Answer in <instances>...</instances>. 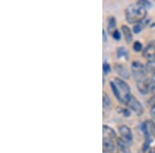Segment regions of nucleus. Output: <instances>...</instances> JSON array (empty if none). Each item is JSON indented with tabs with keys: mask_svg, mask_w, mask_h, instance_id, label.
<instances>
[{
	"mask_svg": "<svg viewBox=\"0 0 155 153\" xmlns=\"http://www.w3.org/2000/svg\"><path fill=\"white\" fill-rule=\"evenodd\" d=\"M111 87H112V89H113L115 96H116L121 102H124V104H125L126 99L129 97V95H131L129 86L123 81V80L119 79V78H116V79L114 80V82L111 83Z\"/></svg>",
	"mask_w": 155,
	"mask_h": 153,
	"instance_id": "nucleus-1",
	"label": "nucleus"
},
{
	"mask_svg": "<svg viewBox=\"0 0 155 153\" xmlns=\"http://www.w3.org/2000/svg\"><path fill=\"white\" fill-rule=\"evenodd\" d=\"M146 12L147 11L145 7L141 4L136 3L127 7L125 11V17L129 23H139L146 17Z\"/></svg>",
	"mask_w": 155,
	"mask_h": 153,
	"instance_id": "nucleus-2",
	"label": "nucleus"
},
{
	"mask_svg": "<svg viewBox=\"0 0 155 153\" xmlns=\"http://www.w3.org/2000/svg\"><path fill=\"white\" fill-rule=\"evenodd\" d=\"M125 104H126V106L128 107L129 109H131L137 115H142V114H143V112H144L143 107H142L141 102H140L134 96L129 95V97L126 99Z\"/></svg>",
	"mask_w": 155,
	"mask_h": 153,
	"instance_id": "nucleus-3",
	"label": "nucleus"
},
{
	"mask_svg": "<svg viewBox=\"0 0 155 153\" xmlns=\"http://www.w3.org/2000/svg\"><path fill=\"white\" fill-rule=\"evenodd\" d=\"M131 66H132V72H134V78L139 80V81L144 80L145 79L144 76L146 75V71H147L145 65L142 64L141 62H139V61H134V62H132Z\"/></svg>",
	"mask_w": 155,
	"mask_h": 153,
	"instance_id": "nucleus-4",
	"label": "nucleus"
},
{
	"mask_svg": "<svg viewBox=\"0 0 155 153\" xmlns=\"http://www.w3.org/2000/svg\"><path fill=\"white\" fill-rule=\"evenodd\" d=\"M142 130H143L146 140H150L151 138L155 137V124L151 120H146L142 124Z\"/></svg>",
	"mask_w": 155,
	"mask_h": 153,
	"instance_id": "nucleus-5",
	"label": "nucleus"
},
{
	"mask_svg": "<svg viewBox=\"0 0 155 153\" xmlns=\"http://www.w3.org/2000/svg\"><path fill=\"white\" fill-rule=\"evenodd\" d=\"M143 55L145 58H147L148 60L154 59L155 58V41L150 42L147 47L144 49Z\"/></svg>",
	"mask_w": 155,
	"mask_h": 153,
	"instance_id": "nucleus-6",
	"label": "nucleus"
},
{
	"mask_svg": "<svg viewBox=\"0 0 155 153\" xmlns=\"http://www.w3.org/2000/svg\"><path fill=\"white\" fill-rule=\"evenodd\" d=\"M119 132L121 135V139L124 140L127 143H130L132 141V134H131V130L129 128L128 126L126 125H121L119 127Z\"/></svg>",
	"mask_w": 155,
	"mask_h": 153,
	"instance_id": "nucleus-7",
	"label": "nucleus"
},
{
	"mask_svg": "<svg viewBox=\"0 0 155 153\" xmlns=\"http://www.w3.org/2000/svg\"><path fill=\"white\" fill-rule=\"evenodd\" d=\"M102 130H104V134H102L104 140H112V141H113L114 139H116V132H115V130L113 128H111L110 126L104 125Z\"/></svg>",
	"mask_w": 155,
	"mask_h": 153,
	"instance_id": "nucleus-8",
	"label": "nucleus"
},
{
	"mask_svg": "<svg viewBox=\"0 0 155 153\" xmlns=\"http://www.w3.org/2000/svg\"><path fill=\"white\" fill-rule=\"evenodd\" d=\"M116 150L114 142L112 140H104V153H113Z\"/></svg>",
	"mask_w": 155,
	"mask_h": 153,
	"instance_id": "nucleus-9",
	"label": "nucleus"
},
{
	"mask_svg": "<svg viewBox=\"0 0 155 153\" xmlns=\"http://www.w3.org/2000/svg\"><path fill=\"white\" fill-rule=\"evenodd\" d=\"M116 71L120 75V76L123 77V78H126V79H128V78L130 77V72H129V71L126 68L125 66H124V65H122V64H117L116 65Z\"/></svg>",
	"mask_w": 155,
	"mask_h": 153,
	"instance_id": "nucleus-10",
	"label": "nucleus"
},
{
	"mask_svg": "<svg viewBox=\"0 0 155 153\" xmlns=\"http://www.w3.org/2000/svg\"><path fill=\"white\" fill-rule=\"evenodd\" d=\"M137 89H139V91L141 92L142 94H147L149 92L148 85H147V81H146V78H145L144 80H141V81L137 82Z\"/></svg>",
	"mask_w": 155,
	"mask_h": 153,
	"instance_id": "nucleus-11",
	"label": "nucleus"
},
{
	"mask_svg": "<svg viewBox=\"0 0 155 153\" xmlns=\"http://www.w3.org/2000/svg\"><path fill=\"white\" fill-rule=\"evenodd\" d=\"M117 146H118L119 150H121L123 153H129V147H128V143L125 142L122 139L117 140Z\"/></svg>",
	"mask_w": 155,
	"mask_h": 153,
	"instance_id": "nucleus-12",
	"label": "nucleus"
},
{
	"mask_svg": "<svg viewBox=\"0 0 155 153\" xmlns=\"http://www.w3.org/2000/svg\"><path fill=\"white\" fill-rule=\"evenodd\" d=\"M107 30L110 33H114L116 31V20L114 19V17H110L107 20Z\"/></svg>",
	"mask_w": 155,
	"mask_h": 153,
	"instance_id": "nucleus-13",
	"label": "nucleus"
},
{
	"mask_svg": "<svg viewBox=\"0 0 155 153\" xmlns=\"http://www.w3.org/2000/svg\"><path fill=\"white\" fill-rule=\"evenodd\" d=\"M102 105H104V110H110L112 107V101L110 96L107 95V93L104 92V98H102Z\"/></svg>",
	"mask_w": 155,
	"mask_h": 153,
	"instance_id": "nucleus-14",
	"label": "nucleus"
},
{
	"mask_svg": "<svg viewBox=\"0 0 155 153\" xmlns=\"http://www.w3.org/2000/svg\"><path fill=\"white\" fill-rule=\"evenodd\" d=\"M122 31H123L126 42H132V34H131L130 29H129L127 26H122Z\"/></svg>",
	"mask_w": 155,
	"mask_h": 153,
	"instance_id": "nucleus-15",
	"label": "nucleus"
},
{
	"mask_svg": "<svg viewBox=\"0 0 155 153\" xmlns=\"http://www.w3.org/2000/svg\"><path fill=\"white\" fill-rule=\"evenodd\" d=\"M146 81H147V85H148L149 92H154L155 91V80L147 79L146 78Z\"/></svg>",
	"mask_w": 155,
	"mask_h": 153,
	"instance_id": "nucleus-16",
	"label": "nucleus"
},
{
	"mask_svg": "<svg viewBox=\"0 0 155 153\" xmlns=\"http://www.w3.org/2000/svg\"><path fill=\"white\" fill-rule=\"evenodd\" d=\"M146 68H147V71H150V72L155 71V58L148 60V63L146 65Z\"/></svg>",
	"mask_w": 155,
	"mask_h": 153,
	"instance_id": "nucleus-17",
	"label": "nucleus"
},
{
	"mask_svg": "<svg viewBox=\"0 0 155 153\" xmlns=\"http://www.w3.org/2000/svg\"><path fill=\"white\" fill-rule=\"evenodd\" d=\"M145 26V24L143 22H139V23H137L136 25L134 26V33H139V32H141V30H143Z\"/></svg>",
	"mask_w": 155,
	"mask_h": 153,
	"instance_id": "nucleus-18",
	"label": "nucleus"
},
{
	"mask_svg": "<svg viewBox=\"0 0 155 153\" xmlns=\"http://www.w3.org/2000/svg\"><path fill=\"white\" fill-rule=\"evenodd\" d=\"M117 55H118V57H125L127 58V56H128V53H127V51L124 48H119L118 50H117Z\"/></svg>",
	"mask_w": 155,
	"mask_h": 153,
	"instance_id": "nucleus-19",
	"label": "nucleus"
},
{
	"mask_svg": "<svg viewBox=\"0 0 155 153\" xmlns=\"http://www.w3.org/2000/svg\"><path fill=\"white\" fill-rule=\"evenodd\" d=\"M142 49H143V46L141 45V42H134V51L140 52V51H142Z\"/></svg>",
	"mask_w": 155,
	"mask_h": 153,
	"instance_id": "nucleus-20",
	"label": "nucleus"
},
{
	"mask_svg": "<svg viewBox=\"0 0 155 153\" xmlns=\"http://www.w3.org/2000/svg\"><path fill=\"white\" fill-rule=\"evenodd\" d=\"M148 105L151 108H155V95H153L152 97H150V99L148 100Z\"/></svg>",
	"mask_w": 155,
	"mask_h": 153,
	"instance_id": "nucleus-21",
	"label": "nucleus"
},
{
	"mask_svg": "<svg viewBox=\"0 0 155 153\" xmlns=\"http://www.w3.org/2000/svg\"><path fill=\"white\" fill-rule=\"evenodd\" d=\"M110 71H111V66H110L107 63H104V74H107Z\"/></svg>",
	"mask_w": 155,
	"mask_h": 153,
	"instance_id": "nucleus-22",
	"label": "nucleus"
},
{
	"mask_svg": "<svg viewBox=\"0 0 155 153\" xmlns=\"http://www.w3.org/2000/svg\"><path fill=\"white\" fill-rule=\"evenodd\" d=\"M137 3L141 4V5L143 6V7H145V8H146V7H148V6H150V3H149L148 1H139Z\"/></svg>",
	"mask_w": 155,
	"mask_h": 153,
	"instance_id": "nucleus-23",
	"label": "nucleus"
},
{
	"mask_svg": "<svg viewBox=\"0 0 155 153\" xmlns=\"http://www.w3.org/2000/svg\"><path fill=\"white\" fill-rule=\"evenodd\" d=\"M113 37L115 39H120V33H119L118 30H116V31L113 33Z\"/></svg>",
	"mask_w": 155,
	"mask_h": 153,
	"instance_id": "nucleus-24",
	"label": "nucleus"
},
{
	"mask_svg": "<svg viewBox=\"0 0 155 153\" xmlns=\"http://www.w3.org/2000/svg\"><path fill=\"white\" fill-rule=\"evenodd\" d=\"M150 114H151L152 118H154L155 119V108H151V110H150Z\"/></svg>",
	"mask_w": 155,
	"mask_h": 153,
	"instance_id": "nucleus-25",
	"label": "nucleus"
},
{
	"mask_svg": "<svg viewBox=\"0 0 155 153\" xmlns=\"http://www.w3.org/2000/svg\"><path fill=\"white\" fill-rule=\"evenodd\" d=\"M149 153H155V148H151V149H150V152Z\"/></svg>",
	"mask_w": 155,
	"mask_h": 153,
	"instance_id": "nucleus-26",
	"label": "nucleus"
}]
</instances>
